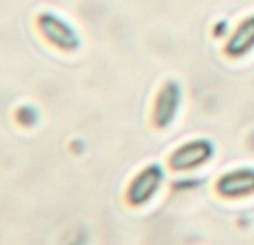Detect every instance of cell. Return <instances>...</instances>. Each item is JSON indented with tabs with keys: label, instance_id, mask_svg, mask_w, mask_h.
<instances>
[{
	"label": "cell",
	"instance_id": "cell-7",
	"mask_svg": "<svg viewBox=\"0 0 254 245\" xmlns=\"http://www.w3.org/2000/svg\"><path fill=\"white\" fill-rule=\"evenodd\" d=\"M225 32V23H218V27H214V36H221Z\"/></svg>",
	"mask_w": 254,
	"mask_h": 245
},
{
	"label": "cell",
	"instance_id": "cell-5",
	"mask_svg": "<svg viewBox=\"0 0 254 245\" xmlns=\"http://www.w3.org/2000/svg\"><path fill=\"white\" fill-rule=\"evenodd\" d=\"M216 191L225 200H239V198L252 196L254 193V169L239 167L230 169L216 180Z\"/></svg>",
	"mask_w": 254,
	"mask_h": 245
},
{
	"label": "cell",
	"instance_id": "cell-1",
	"mask_svg": "<svg viewBox=\"0 0 254 245\" xmlns=\"http://www.w3.org/2000/svg\"><path fill=\"white\" fill-rule=\"evenodd\" d=\"M36 27H39L41 36L61 52H77L81 48V36L74 29V25L54 11H41L36 16Z\"/></svg>",
	"mask_w": 254,
	"mask_h": 245
},
{
	"label": "cell",
	"instance_id": "cell-4",
	"mask_svg": "<svg viewBox=\"0 0 254 245\" xmlns=\"http://www.w3.org/2000/svg\"><path fill=\"white\" fill-rule=\"evenodd\" d=\"M183 104V88L176 79H169L160 86L158 95H155L153 108H151V122L155 128H169L176 122L178 111Z\"/></svg>",
	"mask_w": 254,
	"mask_h": 245
},
{
	"label": "cell",
	"instance_id": "cell-3",
	"mask_svg": "<svg viewBox=\"0 0 254 245\" xmlns=\"http://www.w3.org/2000/svg\"><path fill=\"white\" fill-rule=\"evenodd\" d=\"M214 142L207 137H198V139H189L185 144H180L178 149L171 151L167 164L173 171H191V169H198L202 164H207L211 158H214Z\"/></svg>",
	"mask_w": 254,
	"mask_h": 245
},
{
	"label": "cell",
	"instance_id": "cell-2",
	"mask_svg": "<svg viewBox=\"0 0 254 245\" xmlns=\"http://www.w3.org/2000/svg\"><path fill=\"white\" fill-rule=\"evenodd\" d=\"M164 183V169L162 164L153 162L139 169L133 176V180L126 187V202L130 207H144L153 200V196L160 191Z\"/></svg>",
	"mask_w": 254,
	"mask_h": 245
},
{
	"label": "cell",
	"instance_id": "cell-6",
	"mask_svg": "<svg viewBox=\"0 0 254 245\" xmlns=\"http://www.w3.org/2000/svg\"><path fill=\"white\" fill-rule=\"evenodd\" d=\"M252 50H254V14H250L236 23V27L232 29L223 52L230 59H243Z\"/></svg>",
	"mask_w": 254,
	"mask_h": 245
}]
</instances>
